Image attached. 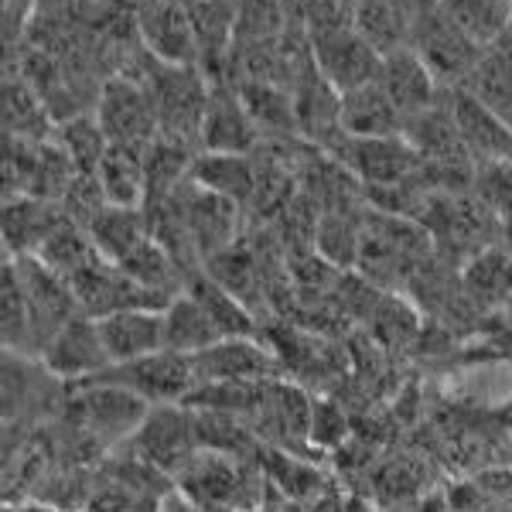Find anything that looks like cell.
I'll return each mask as SVG.
<instances>
[{"mask_svg": "<svg viewBox=\"0 0 512 512\" xmlns=\"http://www.w3.org/2000/svg\"><path fill=\"white\" fill-rule=\"evenodd\" d=\"M328 154H332L345 171H352L366 188L400 185V181L414 178L417 171L424 168L420 151L403 134H393V137L338 134L332 144H328Z\"/></svg>", "mask_w": 512, "mask_h": 512, "instance_id": "cell-1", "label": "cell"}, {"mask_svg": "<svg viewBox=\"0 0 512 512\" xmlns=\"http://www.w3.org/2000/svg\"><path fill=\"white\" fill-rule=\"evenodd\" d=\"M93 383L123 386V390L137 393L140 400L151 403V407H175V403H185L198 390V373L192 355L161 349L147 355V359L127 362V366H110Z\"/></svg>", "mask_w": 512, "mask_h": 512, "instance_id": "cell-2", "label": "cell"}, {"mask_svg": "<svg viewBox=\"0 0 512 512\" xmlns=\"http://www.w3.org/2000/svg\"><path fill=\"white\" fill-rule=\"evenodd\" d=\"M311 62H315L318 76L325 79L338 96L352 93V89H362V86H373V82H379V69H383V55H379L359 31L342 28V24L315 28V38H311Z\"/></svg>", "mask_w": 512, "mask_h": 512, "instance_id": "cell-3", "label": "cell"}, {"mask_svg": "<svg viewBox=\"0 0 512 512\" xmlns=\"http://www.w3.org/2000/svg\"><path fill=\"white\" fill-rule=\"evenodd\" d=\"M175 202L181 222H185L188 236H192L198 256L212 260L216 253L229 250L239 243V219H243V205H236L233 198H222L209 188L195 185L192 178L178 188L175 195H168Z\"/></svg>", "mask_w": 512, "mask_h": 512, "instance_id": "cell-4", "label": "cell"}, {"mask_svg": "<svg viewBox=\"0 0 512 512\" xmlns=\"http://www.w3.org/2000/svg\"><path fill=\"white\" fill-rule=\"evenodd\" d=\"M72 403H76V424L89 431L96 444L134 441L154 410L137 393L113 383H82V393Z\"/></svg>", "mask_w": 512, "mask_h": 512, "instance_id": "cell-5", "label": "cell"}, {"mask_svg": "<svg viewBox=\"0 0 512 512\" xmlns=\"http://www.w3.org/2000/svg\"><path fill=\"white\" fill-rule=\"evenodd\" d=\"M93 117L99 120L103 134L110 144L123 147H147L151 140L161 137L158 123V103L147 86L134 79H110L99 89V103Z\"/></svg>", "mask_w": 512, "mask_h": 512, "instance_id": "cell-6", "label": "cell"}, {"mask_svg": "<svg viewBox=\"0 0 512 512\" xmlns=\"http://www.w3.org/2000/svg\"><path fill=\"white\" fill-rule=\"evenodd\" d=\"M233 458L236 454L198 451L175 478L202 509H246L256 502V475Z\"/></svg>", "mask_w": 512, "mask_h": 512, "instance_id": "cell-7", "label": "cell"}, {"mask_svg": "<svg viewBox=\"0 0 512 512\" xmlns=\"http://www.w3.org/2000/svg\"><path fill=\"white\" fill-rule=\"evenodd\" d=\"M14 270H18L24 297H28L31 328H35V345L41 355L45 345L52 342V335L59 332L62 325H69L76 315H82V308L69 280L62 274H55L52 267H45L38 256H18Z\"/></svg>", "mask_w": 512, "mask_h": 512, "instance_id": "cell-8", "label": "cell"}, {"mask_svg": "<svg viewBox=\"0 0 512 512\" xmlns=\"http://www.w3.org/2000/svg\"><path fill=\"white\" fill-rule=\"evenodd\" d=\"M161 65V62H158ZM164 76L154 79V103H158V123L161 137L181 140L188 144L202 134V120L209 110L212 93L205 89L202 76L192 65H161Z\"/></svg>", "mask_w": 512, "mask_h": 512, "instance_id": "cell-9", "label": "cell"}, {"mask_svg": "<svg viewBox=\"0 0 512 512\" xmlns=\"http://www.w3.org/2000/svg\"><path fill=\"white\" fill-rule=\"evenodd\" d=\"M38 359L48 376L65 379V383H76V386L93 383L96 376H103L110 369V355L103 349L99 325L89 315H76L69 325H62Z\"/></svg>", "mask_w": 512, "mask_h": 512, "instance_id": "cell-10", "label": "cell"}, {"mask_svg": "<svg viewBox=\"0 0 512 512\" xmlns=\"http://www.w3.org/2000/svg\"><path fill=\"white\" fill-rule=\"evenodd\" d=\"M137 454L158 472L178 475L181 468L198 454V437H195V414L188 407H154L151 417L144 420V427L134 437Z\"/></svg>", "mask_w": 512, "mask_h": 512, "instance_id": "cell-11", "label": "cell"}, {"mask_svg": "<svg viewBox=\"0 0 512 512\" xmlns=\"http://www.w3.org/2000/svg\"><path fill=\"white\" fill-rule=\"evenodd\" d=\"M198 386L205 383H267L280 373L277 355L263 338H222L192 355Z\"/></svg>", "mask_w": 512, "mask_h": 512, "instance_id": "cell-12", "label": "cell"}, {"mask_svg": "<svg viewBox=\"0 0 512 512\" xmlns=\"http://www.w3.org/2000/svg\"><path fill=\"white\" fill-rule=\"evenodd\" d=\"M410 48L427 62V69L434 72L437 82L444 79H468L475 72L478 59L485 48L475 45L465 31H458L444 18L441 11H427L417 24V38L410 41Z\"/></svg>", "mask_w": 512, "mask_h": 512, "instance_id": "cell-13", "label": "cell"}, {"mask_svg": "<svg viewBox=\"0 0 512 512\" xmlns=\"http://www.w3.org/2000/svg\"><path fill=\"white\" fill-rule=\"evenodd\" d=\"M451 117L475 164L512 161V127L478 96H472L468 89H454Z\"/></svg>", "mask_w": 512, "mask_h": 512, "instance_id": "cell-14", "label": "cell"}, {"mask_svg": "<svg viewBox=\"0 0 512 512\" xmlns=\"http://www.w3.org/2000/svg\"><path fill=\"white\" fill-rule=\"evenodd\" d=\"M140 35L161 65H195L198 59L195 21L175 0H151L140 11Z\"/></svg>", "mask_w": 512, "mask_h": 512, "instance_id": "cell-15", "label": "cell"}, {"mask_svg": "<svg viewBox=\"0 0 512 512\" xmlns=\"http://www.w3.org/2000/svg\"><path fill=\"white\" fill-rule=\"evenodd\" d=\"M96 325L110 366H127L164 349V311H120V315L99 318Z\"/></svg>", "mask_w": 512, "mask_h": 512, "instance_id": "cell-16", "label": "cell"}, {"mask_svg": "<svg viewBox=\"0 0 512 512\" xmlns=\"http://www.w3.org/2000/svg\"><path fill=\"white\" fill-rule=\"evenodd\" d=\"M379 86H383L390 103L400 110L403 120L434 110L437 79L414 48H400V52L386 55L383 69H379Z\"/></svg>", "mask_w": 512, "mask_h": 512, "instance_id": "cell-17", "label": "cell"}, {"mask_svg": "<svg viewBox=\"0 0 512 512\" xmlns=\"http://www.w3.org/2000/svg\"><path fill=\"white\" fill-rule=\"evenodd\" d=\"M198 140H202L205 154H256L260 151V130H256L253 117L246 113L239 93H212Z\"/></svg>", "mask_w": 512, "mask_h": 512, "instance_id": "cell-18", "label": "cell"}, {"mask_svg": "<svg viewBox=\"0 0 512 512\" xmlns=\"http://www.w3.org/2000/svg\"><path fill=\"white\" fill-rule=\"evenodd\" d=\"M205 274H209L222 291H229L236 301H243L253 315H260V304H270V280L263 256L246 243H236L229 250L216 253L205 260Z\"/></svg>", "mask_w": 512, "mask_h": 512, "instance_id": "cell-19", "label": "cell"}, {"mask_svg": "<svg viewBox=\"0 0 512 512\" xmlns=\"http://www.w3.org/2000/svg\"><path fill=\"white\" fill-rule=\"evenodd\" d=\"M65 222L62 205L45 202L35 195H14L4 202V246L7 253L18 256H38L45 239Z\"/></svg>", "mask_w": 512, "mask_h": 512, "instance_id": "cell-20", "label": "cell"}, {"mask_svg": "<svg viewBox=\"0 0 512 512\" xmlns=\"http://www.w3.org/2000/svg\"><path fill=\"white\" fill-rule=\"evenodd\" d=\"M338 127L349 137H393L403 134V117L390 103V96L383 93V86L373 82V86L352 89L342 96Z\"/></svg>", "mask_w": 512, "mask_h": 512, "instance_id": "cell-21", "label": "cell"}, {"mask_svg": "<svg viewBox=\"0 0 512 512\" xmlns=\"http://www.w3.org/2000/svg\"><path fill=\"white\" fill-rule=\"evenodd\" d=\"M144 151L147 147L113 144L110 154L99 164L96 178H99V185H103V195L110 205H120V209H144V202H147Z\"/></svg>", "mask_w": 512, "mask_h": 512, "instance_id": "cell-22", "label": "cell"}, {"mask_svg": "<svg viewBox=\"0 0 512 512\" xmlns=\"http://www.w3.org/2000/svg\"><path fill=\"white\" fill-rule=\"evenodd\" d=\"M192 181L236 205H250L256 192V158L253 154H198L192 164Z\"/></svg>", "mask_w": 512, "mask_h": 512, "instance_id": "cell-23", "label": "cell"}, {"mask_svg": "<svg viewBox=\"0 0 512 512\" xmlns=\"http://www.w3.org/2000/svg\"><path fill=\"white\" fill-rule=\"evenodd\" d=\"M185 291L202 304L205 315L212 318V325H216V332L222 338H260L263 335L260 318H256L243 301H236L229 291H222L205 270H198V274L188 280Z\"/></svg>", "mask_w": 512, "mask_h": 512, "instance_id": "cell-24", "label": "cell"}, {"mask_svg": "<svg viewBox=\"0 0 512 512\" xmlns=\"http://www.w3.org/2000/svg\"><path fill=\"white\" fill-rule=\"evenodd\" d=\"M86 233L93 239L99 256L110 263H123L137 246H144L151 239L144 209H120V205H106Z\"/></svg>", "mask_w": 512, "mask_h": 512, "instance_id": "cell-25", "label": "cell"}, {"mask_svg": "<svg viewBox=\"0 0 512 512\" xmlns=\"http://www.w3.org/2000/svg\"><path fill=\"white\" fill-rule=\"evenodd\" d=\"M352 28L359 31L379 55L410 48V18L396 0H355Z\"/></svg>", "mask_w": 512, "mask_h": 512, "instance_id": "cell-26", "label": "cell"}, {"mask_svg": "<svg viewBox=\"0 0 512 512\" xmlns=\"http://www.w3.org/2000/svg\"><path fill=\"white\" fill-rule=\"evenodd\" d=\"M216 342H222V335L216 332L212 318L205 315V308L192 294L181 291L168 304V311H164V349L181 355H198Z\"/></svg>", "mask_w": 512, "mask_h": 512, "instance_id": "cell-27", "label": "cell"}, {"mask_svg": "<svg viewBox=\"0 0 512 512\" xmlns=\"http://www.w3.org/2000/svg\"><path fill=\"white\" fill-rule=\"evenodd\" d=\"M239 99H243L246 113L253 117L260 134H274V137H291L301 130L297 123V106L294 96L287 89L274 86L267 79H246L239 86Z\"/></svg>", "mask_w": 512, "mask_h": 512, "instance_id": "cell-28", "label": "cell"}, {"mask_svg": "<svg viewBox=\"0 0 512 512\" xmlns=\"http://www.w3.org/2000/svg\"><path fill=\"white\" fill-rule=\"evenodd\" d=\"M437 11L475 45L489 48L509 31L512 0H437Z\"/></svg>", "mask_w": 512, "mask_h": 512, "instance_id": "cell-29", "label": "cell"}, {"mask_svg": "<svg viewBox=\"0 0 512 512\" xmlns=\"http://www.w3.org/2000/svg\"><path fill=\"white\" fill-rule=\"evenodd\" d=\"M38 260L45 263V267H52L55 274H62L65 280H72V277H79L82 270H89L93 263L103 260V256H99L86 229L65 219L62 226L45 239V246L38 250Z\"/></svg>", "mask_w": 512, "mask_h": 512, "instance_id": "cell-30", "label": "cell"}, {"mask_svg": "<svg viewBox=\"0 0 512 512\" xmlns=\"http://www.w3.org/2000/svg\"><path fill=\"white\" fill-rule=\"evenodd\" d=\"M366 216V212H362ZM362 216L355 212H321L315 229V250L332 263L335 270H355L362 246Z\"/></svg>", "mask_w": 512, "mask_h": 512, "instance_id": "cell-31", "label": "cell"}, {"mask_svg": "<svg viewBox=\"0 0 512 512\" xmlns=\"http://www.w3.org/2000/svg\"><path fill=\"white\" fill-rule=\"evenodd\" d=\"M55 144L69 154L76 175H96L99 164H103V158L110 154V147H113L110 137H106L103 127H99V120L86 117V113L65 120L62 127L55 130Z\"/></svg>", "mask_w": 512, "mask_h": 512, "instance_id": "cell-32", "label": "cell"}, {"mask_svg": "<svg viewBox=\"0 0 512 512\" xmlns=\"http://www.w3.org/2000/svg\"><path fill=\"white\" fill-rule=\"evenodd\" d=\"M369 328H373L376 342L383 349H410L420 338V315L414 311V304L403 301L400 294H383L376 315L369 318Z\"/></svg>", "mask_w": 512, "mask_h": 512, "instance_id": "cell-33", "label": "cell"}, {"mask_svg": "<svg viewBox=\"0 0 512 512\" xmlns=\"http://www.w3.org/2000/svg\"><path fill=\"white\" fill-rule=\"evenodd\" d=\"M0 315H4V345L7 352H28L35 349V328H31V311H28V297L14 270V260L4 267V294H0Z\"/></svg>", "mask_w": 512, "mask_h": 512, "instance_id": "cell-34", "label": "cell"}, {"mask_svg": "<svg viewBox=\"0 0 512 512\" xmlns=\"http://www.w3.org/2000/svg\"><path fill=\"white\" fill-rule=\"evenodd\" d=\"M475 198L492 212L499 222L512 219V161L478 164L475 171Z\"/></svg>", "mask_w": 512, "mask_h": 512, "instance_id": "cell-35", "label": "cell"}, {"mask_svg": "<svg viewBox=\"0 0 512 512\" xmlns=\"http://www.w3.org/2000/svg\"><path fill=\"white\" fill-rule=\"evenodd\" d=\"M4 123L11 137H24V140H45V130H38L45 123V110H41L38 96H31L24 86H11L7 82L4 89Z\"/></svg>", "mask_w": 512, "mask_h": 512, "instance_id": "cell-36", "label": "cell"}, {"mask_svg": "<svg viewBox=\"0 0 512 512\" xmlns=\"http://www.w3.org/2000/svg\"><path fill=\"white\" fill-rule=\"evenodd\" d=\"M233 21V28L243 38L267 41L280 31V0H239V11Z\"/></svg>", "mask_w": 512, "mask_h": 512, "instance_id": "cell-37", "label": "cell"}, {"mask_svg": "<svg viewBox=\"0 0 512 512\" xmlns=\"http://www.w3.org/2000/svg\"><path fill=\"white\" fill-rule=\"evenodd\" d=\"M270 475L280 482V489L297 495V499H304V495H315L321 485H325V478H321L315 468H308L304 461H297L294 454H284V451H274L270 454Z\"/></svg>", "mask_w": 512, "mask_h": 512, "instance_id": "cell-38", "label": "cell"}, {"mask_svg": "<svg viewBox=\"0 0 512 512\" xmlns=\"http://www.w3.org/2000/svg\"><path fill=\"white\" fill-rule=\"evenodd\" d=\"M345 437V414L342 407H335L332 400H315L311 410V441L321 448H332Z\"/></svg>", "mask_w": 512, "mask_h": 512, "instance_id": "cell-39", "label": "cell"}, {"mask_svg": "<svg viewBox=\"0 0 512 512\" xmlns=\"http://www.w3.org/2000/svg\"><path fill=\"white\" fill-rule=\"evenodd\" d=\"M31 0H4V18H7V38H11V28L18 31L24 18H28Z\"/></svg>", "mask_w": 512, "mask_h": 512, "instance_id": "cell-40", "label": "cell"}]
</instances>
